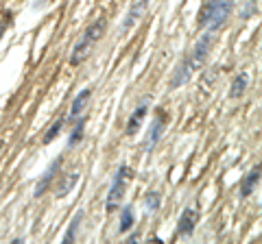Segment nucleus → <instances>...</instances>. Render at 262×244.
Returning <instances> with one entry per match:
<instances>
[{
  "mask_svg": "<svg viewBox=\"0 0 262 244\" xmlns=\"http://www.w3.org/2000/svg\"><path fill=\"white\" fill-rule=\"evenodd\" d=\"M234 11V0H203V9L199 11V26L207 33H216L225 26Z\"/></svg>",
  "mask_w": 262,
  "mask_h": 244,
  "instance_id": "nucleus-1",
  "label": "nucleus"
},
{
  "mask_svg": "<svg viewBox=\"0 0 262 244\" xmlns=\"http://www.w3.org/2000/svg\"><path fill=\"white\" fill-rule=\"evenodd\" d=\"M105 29H107V20L105 18H98L96 22H92L90 26L83 31L81 40L74 44L72 48V55H70V65H81L90 59L92 51H94L96 42L105 35Z\"/></svg>",
  "mask_w": 262,
  "mask_h": 244,
  "instance_id": "nucleus-2",
  "label": "nucleus"
},
{
  "mask_svg": "<svg viewBox=\"0 0 262 244\" xmlns=\"http://www.w3.org/2000/svg\"><path fill=\"white\" fill-rule=\"evenodd\" d=\"M133 179V170L129 168L127 164L118 166L116 175H114V181H112V187H109V194H107V201H105V209L107 212H116L123 203L125 194H127V185Z\"/></svg>",
  "mask_w": 262,
  "mask_h": 244,
  "instance_id": "nucleus-3",
  "label": "nucleus"
},
{
  "mask_svg": "<svg viewBox=\"0 0 262 244\" xmlns=\"http://www.w3.org/2000/svg\"><path fill=\"white\" fill-rule=\"evenodd\" d=\"M168 126V114L164 109H155V116H153L151 124H149V135H146V142H144V151L146 153H153L155 146L160 144L164 131Z\"/></svg>",
  "mask_w": 262,
  "mask_h": 244,
  "instance_id": "nucleus-4",
  "label": "nucleus"
},
{
  "mask_svg": "<svg viewBox=\"0 0 262 244\" xmlns=\"http://www.w3.org/2000/svg\"><path fill=\"white\" fill-rule=\"evenodd\" d=\"M212 44H214V33H207V31H205V35H201V40L195 44V51H193V55L188 57V61H190V68H193V72H195V70H199L201 65L205 63L207 53H210Z\"/></svg>",
  "mask_w": 262,
  "mask_h": 244,
  "instance_id": "nucleus-5",
  "label": "nucleus"
},
{
  "mask_svg": "<svg viewBox=\"0 0 262 244\" xmlns=\"http://www.w3.org/2000/svg\"><path fill=\"white\" fill-rule=\"evenodd\" d=\"M199 223V209L195 205L184 209V214L179 216V223H177V236L182 238H190L195 234V227Z\"/></svg>",
  "mask_w": 262,
  "mask_h": 244,
  "instance_id": "nucleus-6",
  "label": "nucleus"
},
{
  "mask_svg": "<svg viewBox=\"0 0 262 244\" xmlns=\"http://www.w3.org/2000/svg\"><path fill=\"white\" fill-rule=\"evenodd\" d=\"M149 4H151V0H135L133 4L129 7L127 11V15H125V20H123V33H127L129 29H133L135 24L142 20V15L146 13V9H149Z\"/></svg>",
  "mask_w": 262,
  "mask_h": 244,
  "instance_id": "nucleus-7",
  "label": "nucleus"
},
{
  "mask_svg": "<svg viewBox=\"0 0 262 244\" xmlns=\"http://www.w3.org/2000/svg\"><path fill=\"white\" fill-rule=\"evenodd\" d=\"M59 170H62V157H57V159H55V162H53L51 166H48L46 175H44L42 179L37 181V185H35V192H33V196H35V198H42L44 194L48 192V187L53 185V181L57 179Z\"/></svg>",
  "mask_w": 262,
  "mask_h": 244,
  "instance_id": "nucleus-8",
  "label": "nucleus"
},
{
  "mask_svg": "<svg viewBox=\"0 0 262 244\" xmlns=\"http://www.w3.org/2000/svg\"><path fill=\"white\" fill-rule=\"evenodd\" d=\"M149 103H151V98H142V101H140V105H138V107H135V112L129 116L127 129H125V133H127L129 137H133L135 133L140 131L142 122H144V118H146V112H149Z\"/></svg>",
  "mask_w": 262,
  "mask_h": 244,
  "instance_id": "nucleus-9",
  "label": "nucleus"
},
{
  "mask_svg": "<svg viewBox=\"0 0 262 244\" xmlns=\"http://www.w3.org/2000/svg\"><path fill=\"white\" fill-rule=\"evenodd\" d=\"M258 183H260V166H254V168L243 177V181H240V198L251 196L254 190L258 187Z\"/></svg>",
  "mask_w": 262,
  "mask_h": 244,
  "instance_id": "nucleus-10",
  "label": "nucleus"
},
{
  "mask_svg": "<svg viewBox=\"0 0 262 244\" xmlns=\"http://www.w3.org/2000/svg\"><path fill=\"white\" fill-rule=\"evenodd\" d=\"M190 74H193V68H190V61L184 59L182 63L177 65V70H175L173 79H171V90H177V87L186 85V83L190 81Z\"/></svg>",
  "mask_w": 262,
  "mask_h": 244,
  "instance_id": "nucleus-11",
  "label": "nucleus"
},
{
  "mask_svg": "<svg viewBox=\"0 0 262 244\" xmlns=\"http://www.w3.org/2000/svg\"><path fill=\"white\" fill-rule=\"evenodd\" d=\"M79 177H81V175L76 173V170H72V173H68V175H66L64 179L57 183V187H55V196H57V198L68 196V194L74 190V185H76V183H79Z\"/></svg>",
  "mask_w": 262,
  "mask_h": 244,
  "instance_id": "nucleus-12",
  "label": "nucleus"
},
{
  "mask_svg": "<svg viewBox=\"0 0 262 244\" xmlns=\"http://www.w3.org/2000/svg\"><path fill=\"white\" fill-rule=\"evenodd\" d=\"M90 96H92V90L90 87H85V90H81L79 94H76V98L72 101V107H70V118L72 120H76L81 116V112L85 109V105H87V101H90Z\"/></svg>",
  "mask_w": 262,
  "mask_h": 244,
  "instance_id": "nucleus-13",
  "label": "nucleus"
},
{
  "mask_svg": "<svg viewBox=\"0 0 262 244\" xmlns=\"http://www.w3.org/2000/svg\"><path fill=\"white\" fill-rule=\"evenodd\" d=\"M66 120H68L66 116H59V118H55V122H53L51 126H48V131L44 133L42 142H44V144H53L55 140H57L59 133H62V131H64V126H66Z\"/></svg>",
  "mask_w": 262,
  "mask_h": 244,
  "instance_id": "nucleus-14",
  "label": "nucleus"
},
{
  "mask_svg": "<svg viewBox=\"0 0 262 244\" xmlns=\"http://www.w3.org/2000/svg\"><path fill=\"white\" fill-rule=\"evenodd\" d=\"M247 83L249 76L247 72H238V76L232 81V87H229V98H240L245 92H247Z\"/></svg>",
  "mask_w": 262,
  "mask_h": 244,
  "instance_id": "nucleus-15",
  "label": "nucleus"
},
{
  "mask_svg": "<svg viewBox=\"0 0 262 244\" xmlns=\"http://www.w3.org/2000/svg\"><path fill=\"white\" fill-rule=\"evenodd\" d=\"M135 223V214H133V207L131 205H125L123 209H120V223H118V231L120 234H127L131 231V227Z\"/></svg>",
  "mask_w": 262,
  "mask_h": 244,
  "instance_id": "nucleus-16",
  "label": "nucleus"
},
{
  "mask_svg": "<svg viewBox=\"0 0 262 244\" xmlns=\"http://www.w3.org/2000/svg\"><path fill=\"white\" fill-rule=\"evenodd\" d=\"M81 220H83V212H76L74 214V218H72V223H70L68 227V231H66V236H64V244H72L76 240V231H79V227H81Z\"/></svg>",
  "mask_w": 262,
  "mask_h": 244,
  "instance_id": "nucleus-17",
  "label": "nucleus"
},
{
  "mask_svg": "<svg viewBox=\"0 0 262 244\" xmlns=\"http://www.w3.org/2000/svg\"><path fill=\"white\" fill-rule=\"evenodd\" d=\"M85 120L83 116H79V122H76V126L72 129V133H70V140H68V148H74L76 144H79L81 140H83V131H85Z\"/></svg>",
  "mask_w": 262,
  "mask_h": 244,
  "instance_id": "nucleus-18",
  "label": "nucleus"
},
{
  "mask_svg": "<svg viewBox=\"0 0 262 244\" xmlns=\"http://www.w3.org/2000/svg\"><path fill=\"white\" fill-rule=\"evenodd\" d=\"M160 203H162V194L157 190H151L144 196V205H146V212H149V214L157 212V209H160Z\"/></svg>",
  "mask_w": 262,
  "mask_h": 244,
  "instance_id": "nucleus-19",
  "label": "nucleus"
},
{
  "mask_svg": "<svg viewBox=\"0 0 262 244\" xmlns=\"http://www.w3.org/2000/svg\"><path fill=\"white\" fill-rule=\"evenodd\" d=\"M256 13H258V0H247V2H245V7H243V11H240V18L249 20V18H254Z\"/></svg>",
  "mask_w": 262,
  "mask_h": 244,
  "instance_id": "nucleus-20",
  "label": "nucleus"
},
{
  "mask_svg": "<svg viewBox=\"0 0 262 244\" xmlns=\"http://www.w3.org/2000/svg\"><path fill=\"white\" fill-rule=\"evenodd\" d=\"M4 15H7V18L0 22V40L4 37V29H7V22H11V13H4Z\"/></svg>",
  "mask_w": 262,
  "mask_h": 244,
  "instance_id": "nucleus-21",
  "label": "nucleus"
},
{
  "mask_svg": "<svg viewBox=\"0 0 262 244\" xmlns=\"http://www.w3.org/2000/svg\"><path fill=\"white\" fill-rule=\"evenodd\" d=\"M218 72H221V70H218V68H214V70H212V72H207V76H205V81H207V83H212V81H214V76L218 74Z\"/></svg>",
  "mask_w": 262,
  "mask_h": 244,
  "instance_id": "nucleus-22",
  "label": "nucleus"
},
{
  "mask_svg": "<svg viewBox=\"0 0 262 244\" xmlns=\"http://www.w3.org/2000/svg\"><path fill=\"white\" fill-rule=\"evenodd\" d=\"M2 151H4V140L0 137V155H2Z\"/></svg>",
  "mask_w": 262,
  "mask_h": 244,
  "instance_id": "nucleus-23",
  "label": "nucleus"
}]
</instances>
